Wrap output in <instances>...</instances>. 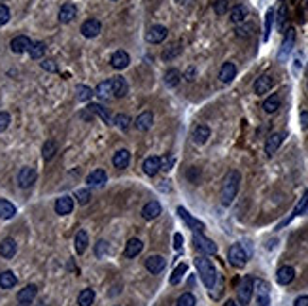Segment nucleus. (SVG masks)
<instances>
[{"label": "nucleus", "instance_id": "1", "mask_svg": "<svg viewBox=\"0 0 308 306\" xmlns=\"http://www.w3.org/2000/svg\"><path fill=\"white\" fill-rule=\"evenodd\" d=\"M240 172L239 170H231L225 180H223V187H222V204L223 206H231L233 201L237 199L240 189Z\"/></svg>", "mask_w": 308, "mask_h": 306}, {"label": "nucleus", "instance_id": "2", "mask_svg": "<svg viewBox=\"0 0 308 306\" xmlns=\"http://www.w3.org/2000/svg\"><path fill=\"white\" fill-rule=\"evenodd\" d=\"M195 267H197V272L201 274V280L206 289H214V286L218 284V271L212 265V261L206 259L205 255H199V257H195Z\"/></svg>", "mask_w": 308, "mask_h": 306}, {"label": "nucleus", "instance_id": "3", "mask_svg": "<svg viewBox=\"0 0 308 306\" xmlns=\"http://www.w3.org/2000/svg\"><path fill=\"white\" fill-rule=\"evenodd\" d=\"M254 295V278L252 276H244L240 282L239 289H237V297H239L240 306H248Z\"/></svg>", "mask_w": 308, "mask_h": 306}, {"label": "nucleus", "instance_id": "4", "mask_svg": "<svg viewBox=\"0 0 308 306\" xmlns=\"http://www.w3.org/2000/svg\"><path fill=\"white\" fill-rule=\"evenodd\" d=\"M254 295L259 306L271 305V288L265 280H254Z\"/></svg>", "mask_w": 308, "mask_h": 306}, {"label": "nucleus", "instance_id": "5", "mask_svg": "<svg viewBox=\"0 0 308 306\" xmlns=\"http://www.w3.org/2000/svg\"><path fill=\"white\" fill-rule=\"evenodd\" d=\"M229 263L233 265V267H237V269H242L246 263H248V254H246V250L242 248V244H233L231 248H229Z\"/></svg>", "mask_w": 308, "mask_h": 306}, {"label": "nucleus", "instance_id": "6", "mask_svg": "<svg viewBox=\"0 0 308 306\" xmlns=\"http://www.w3.org/2000/svg\"><path fill=\"white\" fill-rule=\"evenodd\" d=\"M193 242H195V248H197V250H201L205 255H216L218 254V246H216L210 238H206L203 233H195V235H193Z\"/></svg>", "mask_w": 308, "mask_h": 306}, {"label": "nucleus", "instance_id": "7", "mask_svg": "<svg viewBox=\"0 0 308 306\" xmlns=\"http://www.w3.org/2000/svg\"><path fill=\"white\" fill-rule=\"evenodd\" d=\"M167 36H169V29L167 27H163V25H154V27H150V31L146 33V42L148 44H161V42H165L167 40Z\"/></svg>", "mask_w": 308, "mask_h": 306}, {"label": "nucleus", "instance_id": "8", "mask_svg": "<svg viewBox=\"0 0 308 306\" xmlns=\"http://www.w3.org/2000/svg\"><path fill=\"white\" fill-rule=\"evenodd\" d=\"M178 216H180L182 220L186 221V225H188V227H191V229H193L195 233H203V231L206 229L205 223H203V221H199L197 218H193V216L189 214V212L186 210V208H184V206H178Z\"/></svg>", "mask_w": 308, "mask_h": 306}, {"label": "nucleus", "instance_id": "9", "mask_svg": "<svg viewBox=\"0 0 308 306\" xmlns=\"http://www.w3.org/2000/svg\"><path fill=\"white\" fill-rule=\"evenodd\" d=\"M36 170L31 169V167H23V169L19 170L17 174V184L19 187H23V189H29V187L33 186L36 182Z\"/></svg>", "mask_w": 308, "mask_h": 306}, {"label": "nucleus", "instance_id": "10", "mask_svg": "<svg viewBox=\"0 0 308 306\" xmlns=\"http://www.w3.org/2000/svg\"><path fill=\"white\" fill-rule=\"evenodd\" d=\"M110 85H112V95L114 99H123L127 93H129V84L123 76H116L110 80Z\"/></svg>", "mask_w": 308, "mask_h": 306}, {"label": "nucleus", "instance_id": "11", "mask_svg": "<svg viewBox=\"0 0 308 306\" xmlns=\"http://www.w3.org/2000/svg\"><path fill=\"white\" fill-rule=\"evenodd\" d=\"M82 34L86 36V38H97L101 31H103V25H101V21L99 19H95V17H91V19H87L86 23L82 25Z\"/></svg>", "mask_w": 308, "mask_h": 306}, {"label": "nucleus", "instance_id": "12", "mask_svg": "<svg viewBox=\"0 0 308 306\" xmlns=\"http://www.w3.org/2000/svg\"><path fill=\"white\" fill-rule=\"evenodd\" d=\"M284 138H286L284 133H274V135L269 136V138H267V142H265V153H267L269 157H273L274 153L278 152V148L282 146Z\"/></svg>", "mask_w": 308, "mask_h": 306}, {"label": "nucleus", "instance_id": "13", "mask_svg": "<svg viewBox=\"0 0 308 306\" xmlns=\"http://www.w3.org/2000/svg\"><path fill=\"white\" fill-rule=\"evenodd\" d=\"M167 267V259L163 255H152L146 259V269L152 274H161Z\"/></svg>", "mask_w": 308, "mask_h": 306}, {"label": "nucleus", "instance_id": "14", "mask_svg": "<svg viewBox=\"0 0 308 306\" xmlns=\"http://www.w3.org/2000/svg\"><path fill=\"white\" fill-rule=\"evenodd\" d=\"M274 85V78L271 74H263L261 78H257L256 84H254V91H256V95H265V93H269L271 89H273Z\"/></svg>", "mask_w": 308, "mask_h": 306}, {"label": "nucleus", "instance_id": "15", "mask_svg": "<svg viewBox=\"0 0 308 306\" xmlns=\"http://www.w3.org/2000/svg\"><path fill=\"white\" fill-rule=\"evenodd\" d=\"M72 210H74V199H72V197L65 195V197H59V199H57L55 212H57L59 216H68V214H72Z\"/></svg>", "mask_w": 308, "mask_h": 306}, {"label": "nucleus", "instance_id": "16", "mask_svg": "<svg viewBox=\"0 0 308 306\" xmlns=\"http://www.w3.org/2000/svg\"><path fill=\"white\" fill-rule=\"evenodd\" d=\"M31 46H33V42H31V38H29V36H16V38L10 42L12 51H14V53H17V55L25 53V51H29L31 50Z\"/></svg>", "mask_w": 308, "mask_h": 306}, {"label": "nucleus", "instance_id": "17", "mask_svg": "<svg viewBox=\"0 0 308 306\" xmlns=\"http://www.w3.org/2000/svg\"><path fill=\"white\" fill-rule=\"evenodd\" d=\"M87 186L89 187H103L106 182H108V174H106V170L103 169H97L93 170L89 176H87Z\"/></svg>", "mask_w": 308, "mask_h": 306}, {"label": "nucleus", "instance_id": "18", "mask_svg": "<svg viewBox=\"0 0 308 306\" xmlns=\"http://www.w3.org/2000/svg\"><path fill=\"white\" fill-rule=\"evenodd\" d=\"M76 16H78V8H76V4H72V2L65 4V6L59 10V21H61L63 25L72 23V21L76 19Z\"/></svg>", "mask_w": 308, "mask_h": 306}, {"label": "nucleus", "instance_id": "19", "mask_svg": "<svg viewBox=\"0 0 308 306\" xmlns=\"http://www.w3.org/2000/svg\"><path fill=\"white\" fill-rule=\"evenodd\" d=\"M38 295V288L36 286H27V288H23L21 291L17 293V301H19V305H23V306H29L33 301H34V297Z\"/></svg>", "mask_w": 308, "mask_h": 306}, {"label": "nucleus", "instance_id": "20", "mask_svg": "<svg viewBox=\"0 0 308 306\" xmlns=\"http://www.w3.org/2000/svg\"><path fill=\"white\" fill-rule=\"evenodd\" d=\"M295 280V269L293 267H280L278 272H276V282L280 284V286H290L291 282Z\"/></svg>", "mask_w": 308, "mask_h": 306}, {"label": "nucleus", "instance_id": "21", "mask_svg": "<svg viewBox=\"0 0 308 306\" xmlns=\"http://www.w3.org/2000/svg\"><path fill=\"white\" fill-rule=\"evenodd\" d=\"M161 212H163L161 203H157V201H150V203L142 208V218H144V220H148V221H152V220H155L157 216H161Z\"/></svg>", "mask_w": 308, "mask_h": 306}, {"label": "nucleus", "instance_id": "22", "mask_svg": "<svg viewBox=\"0 0 308 306\" xmlns=\"http://www.w3.org/2000/svg\"><path fill=\"white\" fill-rule=\"evenodd\" d=\"M152 125H154V114H152V112H142V114L135 119V127H137L140 133L150 131Z\"/></svg>", "mask_w": 308, "mask_h": 306}, {"label": "nucleus", "instance_id": "23", "mask_svg": "<svg viewBox=\"0 0 308 306\" xmlns=\"http://www.w3.org/2000/svg\"><path fill=\"white\" fill-rule=\"evenodd\" d=\"M16 254H17V244H16V240H14V238H4V240L0 242V255H2L4 259H12Z\"/></svg>", "mask_w": 308, "mask_h": 306}, {"label": "nucleus", "instance_id": "24", "mask_svg": "<svg viewBox=\"0 0 308 306\" xmlns=\"http://www.w3.org/2000/svg\"><path fill=\"white\" fill-rule=\"evenodd\" d=\"M129 163H131V152L129 150H120V152L114 153V157H112V165L120 170L127 169Z\"/></svg>", "mask_w": 308, "mask_h": 306}, {"label": "nucleus", "instance_id": "25", "mask_svg": "<svg viewBox=\"0 0 308 306\" xmlns=\"http://www.w3.org/2000/svg\"><path fill=\"white\" fill-rule=\"evenodd\" d=\"M110 63H112V67L118 68V70H123V68L129 67V63H131V57H129V53L127 51H116L114 55H112V59H110Z\"/></svg>", "mask_w": 308, "mask_h": 306}, {"label": "nucleus", "instance_id": "26", "mask_svg": "<svg viewBox=\"0 0 308 306\" xmlns=\"http://www.w3.org/2000/svg\"><path fill=\"white\" fill-rule=\"evenodd\" d=\"M248 8L244 6V4H239V6H235L233 10H231V14H229V19L235 23V25H242V23H246V19H248Z\"/></svg>", "mask_w": 308, "mask_h": 306}, {"label": "nucleus", "instance_id": "27", "mask_svg": "<svg viewBox=\"0 0 308 306\" xmlns=\"http://www.w3.org/2000/svg\"><path fill=\"white\" fill-rule=\"evenodd\" d=\"M142 170L146 176H155L161 170V157H148L142 163Z\"/></svg>", "mask_w": 308, "mask_h": 306}, {"label": "nucleus", "instance_id": "28", "mask_svg": "<svg viewBox=\"0 0 308 306\" xmlns=\"http://www.w3.org/2000/svg\"><path fill=\"white\" fill-rule=\"evenodd\" d=\"M208 138H210V127L208 125H197L193 129V142L195 144L203 146V144L208 142Z\"/></svg>", "mask_w": 308, "mask_h": 306}, {"label": "nucleus", "instance_id": "29", "mask_svg": "<svg viewBox=\"0 0 308 306\" xmlns=\"http://www.w3.org/2000/svg\"><path fill=\"white\" fill-rule=\"evenodd\" d=\"M235 78H237V67H235V63H225L222 67V70H220V82L231 84Z\"/></svg>", "mask_w": 308, "mask_h": 306}, {"label": "nucleus", "instance_id": "30", "mask_svg": "<svg viewBox=\"0 0 308 306\" xmlns=\"http://www.w3.org/2000/svg\"><path fill=\"white\" fill-rule=\"evenodd\" d=\"M142 248H144L142 240H138V238H131V240L127 242V246H125V257H127V259L137 257V255L142 252Z\"/></svg>", "mask_w": 308, "mask_h": 306}, {"label": "nucleus", "instance_id": "31", "mask_svg": "<svg viewBox=\"0 0 308 306\" xmlns=\"http://www.w3.org/2000/svg\"><path fill=\"white\" fill-rule=\"evenodd\" d=\"M95 95H97L99 99H103V101H112V99H114V95H112V85H110V80L101 82V84L97 85Z\"/></svg>", "mask_w": 308, "mask_h": 306}, {"label": "nucleus", "instance_id": "32", "mask_svg": "<svg viewBox=\"0 0 308 306\" xmlns=\"http://www.w3.org/2000/svg\"><path fill=\"white\" fill-rule=\"evenodd\" d=\"M180 82H182V72L178 68H169L165 72V85L167 87H178Z\"/></svg>", "mask_w": 308, "mask_h": 306}, {"label": "nucleus", "instance_id": "33", "mask_svg": "<svg viewBox=\"0 0 308 306\" xmlns=\"http://www.w3.org/2000/svg\"><path fill=\"white\" fill-rule=\"evenodd\" d=\"M16 214H17V210H16L14 204L10 203V201L0 199V220H12Z\"/></svg>", "mask_w": 308, "mask_h": 306}, {"label": "nucleus", "instance_id": "34", "mask_svg": "<svg viewBox=\"0 0 308 306\" xmlns=\"http://www.w3.org/2000/svg\"><path fill=\"white\" fill-rule=\"evenodd\" d=\"M74 244H76V252L82 255L86 254L87 246H89V237H87V233L82 229V231H78L76 233V238H74Z\"/></svg>", "mask_w": 308, "mask_h": 306}, {"label": "nucleus", "instance_id": "35", "mask_svg": "<svg viewBox=\"0 0 308 306\" xmlns=\"http://www.w3.org/2000/svg\"><path fill=\"white\" fill-rule=\"evenodd\" d=\"M16 284H17V278H16V274L12 271H4L0 272V288L2 289H12L16 288Z\"/></svg>", "mask_w": 308, "mask_h": 306}, {"label": "nucleus", "instance_id": "36", "mask_svg": "<svg viewBox=\"0 0 308 306\" xmlns=\"http://www.w3.org/2000/svg\"><path fill=\"white\" fill-rule=\"evenodd\" d=\"M293 42H295V31L290 29L286 38H284V44H282V50H280V59H286L290 55V51L293 50Z\"/></svg>", "mask_w": 308, "mask_h": 306}, {"label": "nucleus", "instance_id": "37", "mask_svg": "<svg viewBox=\"0 0 308 306\" xmlns=\"http://www.w3.org/2000/svg\"><path fill=\"white\" fill-rule=\"evenodd\" d=\"M89 110L95 114V116H99V118L103 119L106 125H114V119L110 118V114H108V110L101 106V104H89Z\"/></svg>", "mask_w": 308, "mask_h": 306}, {"label": "nucleus", "instance_id": "38", "mask_svg": "<svg viewBox=\"0 0 308 306\" xmlns=\"http://www.w3.org/2000/svg\"><path fill=\"white\" fill-rule=\"evenodd\" d=\"M280 102H282L280 95L274 93V95H271V97H267V101L263 102V110H265L267 114H274V112L280 108Z\"/></svg>", "mask_w": 308, "mask_h": 306}, {"label": "nucleus", "instance_id": "39", "mask_svg": "<svg viewBox=\"0 0 308 306\" xmlns=\"http://www.w3.org/2000/svg\"><path fill=\"white\" fill-rule=\"evenodd\" d=\"M55 153H57V142L55 140L44 142V146H42V157H44V161H51L53 157H55Z\"/></svg>", "mask_w": 308, "mask_h": 306}, {"label": "nucleus", "instance_id": "40", "mask_svg": "<svg viewBox=\"0 0 308 306\" xmlns=\"http://www.w3.org/2000/svg\"><path fill=\"white\" fill-rule=\"evenodd\" d=\"M95 303V291L93 289H84L78 295V306H91Z\"/></svg>", "mask_w": 308, "mask_h": 306}, {"label": "nucleus", "instance_id": "41", "mask_svg": "<svg viewBox=\"0 0 308 306\" xmlns=\"http://www.w3.org/2000/svg\"><path fill=\"white\" fill-rule=\"evenodd\" d=\"M76 93H78V101H82V102L91 101L93 95H95V91H93L89 85H84V84H80L76 87Z\"/></svg>", "mask_w": 308, "mask_h": 306}, {"label": "nucleus", "instance_id": "42", "mask_svg": "<svg viewBox=\"0 0 308 306\" xmlns=\"http://www.w3.org/2000/svg\"><path fill=\"white\" fill-rule=\"evenodd\" d=\"M186 272H188V265H186V263H180V265L174 269V272H172V276H171V284H172V286L180 284Z\"/></svg>", "mask_w": 308, "mask_h": 306}, {"label": "nucleus", "instance_id": "43", "mask_svg": "<svg viewBox=\"0 0 308 306\" xmlns=\"http://www.w3.org/2000/svg\"><path fill=\"white\" fill-rule=\"evenodd\" d=\"M308 208V191H305V195L299 199V203H297V206H295V210H293V216L291 218H295V216H301V214H305ZM290 218V221H291Z\"/></svg>", "mask_w": 308, "mask_h": 306}, {"label": "nucleus", "instance_id": "44", "mask_svg": "<svg viewBox=\"0 0 308 306\" xmlns=\"http://www.w3.org/2000/svg\"><path fill=\"white\" fill-rule=\"evenodd\" d=\"M44 53H46V44H44V42H34V44L31 46V50H29V55H31L33 59H42Z\"/></svg>", "mask_w": 308, "mask_h": 306}, {"label": "nucleus", "instance_id": "45", "mask_svg": "<svg viewBox=\"0 0 308 306\" xmlns=\"http://www.w3.org/2000/svg\"><path fill=\"white\" fill-rule=\"evenodd\" d=\"M180 53H182V48H180L178 44H172V46H169L167 50L163 51V59H165V61H172V59H176Z\"/></svg>", "mask_w": 308, "mask_h": 306}, {"label": "nucleus", "instance_id": "46", "mask_svg": "<svg viewBox=\"0 0 308 306\" xmlns=\"http://www.w3.org/2000/svg\"><path fill=\"white\" fill-rule=\"evenodd\" d=\"M114 125L120 127L121 131H129V127H131V118L125 116V114H118V116L114 118Z\"/></svg>", "mask_w": 308, "mask_h": 306}, {"label": "nucleus", "instance_id": "47", "mask_svg": "<svg viewBox=\"0 0 308 306\" xmlns=\"http://www.w3.org/2000/svg\"><path fill=\"white\" fill-rule=\"evenodd\" d=\"M195 305H197V299H195V295H191V293L180 295L178 301H176V306H195Z\"/></svg>", "mask_w": 308, "mask_h": 306}, {"label": "nucleus", "instance_id": "48", "mask_svg": "<svg viewBox=\"0 0 308 306\" xmlns=\"http://www.w3.org/2000/svg\"><path fill=\"white\" fill-rule=\"evenodd\" d=\"M273 23H274V12L269 10V12H267V17H265V34H263V40H269L271 31H273Z\"/></svg>", "mask_w": 308, "mask_h": 306}, {"label": "nucleus", "instance_id": "49", "mask_svg": "<svg viewBox=\"0 0 308 306\" xmlns=\"http://www.w3.org/2000/svg\"><path fill=\"white\" fill-rule=\"evenodd\" d=\"M229 12V0H216L214 2V14L216 16H225Z\"/></svg>", "mask_w": 308, "mask_h": 306}, {"label": "nucleus", "instance_id": "50", "mask_svg": "<svg viewBox=\"0 0 308 306\" xmlns=\"http://www.w3.org/2000/svg\"><path fill=\"white\" fill-rule=\"evenodd\" d=\"M176 165V157L172 155V153H167L165 157H161V170H165V172H169Z\"/></svg>", "mask_w": 308, "mask_h": 306}, {"label": "nucleus", "instance_id": "51", "mask_svg": "<svg viewBox=\"0 0 308 306\" xmlns=\"http://www.w3.org/2000/svg\"><path fill=\"white\" fill-rule=\"evenodd\" d=\"M252 33H254V25H250V23H242V25L237 27V36L246 38V36H250Z\"/></svg>", "mask_w": 308, "mask_h": 306}, {"label": "nucleus", "instance_id": "52", "mask_svg": "<svg viewBox=\"0 0 308 306\" xmlns=\"http://www.w3.org/2000/svg\"><path fill=\"white\" fill-rule=\"evenodd\" d=\"M76 199H78L80 204H87L91 201V191L89 189H78L76 191Z\"/></svg>", "mask_w": 308, "mask_h": 306}, {"label": "nucleus", "instance_id": "53", "mask_svg": "<svg viewBox=\"0 0 308 306\" xmlns=\"http://www.w3.org/2000/svg\"><path fill=\"white\" fill-rule=\"evenodd\" d=\"M106 254H108V242L99 240V242H97V248H95V255L101 259V257H104Z\"/></svg>", "mask_w": 308, "mask_h": 306}, {"label": "nucleus", "instance_id": "54", "mask_svg": "<svg viewBox=\"0 0 308 306\" xmlns=\"http://www.w3.org/2000/svg\"><path fill=\"white\" fill-rule=\"evenodd\" d=\"M8 21H10V8L0 4V27H4Z\"/></svg>", "mask_w": 308, "mask_h": 306}, {"label": "nucleus", "instance_id": "55", "mask_svg": "<svg viewBox=\"0 0 308 306\" xmlns=\"http://www.w3.org/2000/svg\"><path fill=\"white\" fill-rule=\"evenodd\" d=\"M10 121H12L10 114H6V112H0V133H4V131L10 127Z\"/></svg>", "mask_w": 308, "mask_h": 306}, {"label": "nucleus", "instance_id": "56", "mask_svg": "<svg viewBox=\"0 0 308 306\" xmlns=\"http://www.w3.org/2000/svg\"><path fill=\"white\" fill-rule=\"evenodd\" d=\"M42 68L44 70H50V72H57V65L50 61V59H46V61H42Z\"/></svg>", "mask_w": 308, "mask_h": 306}, {"label": "nucleus", "instance_id": "57", "mask_svg": "<svg viewBox=\"0 0 308 306\" xmlns=\"http://www.w3.org/2000/svg\"><path fill=\"white\" fill-rule=\"evenodd\" d=\"M182 246H184V237L180 233H176L174 235V250H182Z\"/></svg>", "mask_w": 308, "mask_h": 306}, {"label": "nucleus", "instance_id": "58", "mask_svg": "<svg viewBox=\"0 0 308 306\" xmlns=\"http://www.w3.org/2000/svg\"><path fill=\"white\" fill-rule=\"evenodd\" d=\"M293 306H308V295H301V297H297L295 299V303Z\"/></svg>", "mask_w": 308, "mask_h": 306}, {"label": "nucleus", "instance_id": "59", "mask_svg": "<svg viewBox=\"0 0 308 306\" xmlns=\"http://www.w3.org/2000/svg\"><path fill=\"white\" fill-rule=\"evenodd\" d=\"M301 127H303V129H308V112H303V114H301Z\"/></svg>", "mask_w": 308, "mask_h": 306}, {"label": "nucleus", "instance_id": "60", "mask_svg": "<svg viewBox=\"0 0 308 306\" xmlns=\"http://www.w3.org/2000/svg\"><path fill=\"white\" fill-rule=\"evenodd\" d=\"M284 19H286V8H280V17H278V23H280V29L284 25Z\"/></svg>", "mask_w": 308, "mask_h": 306}, {"label": "nucleus", "instance_id": "61", "mask_svg": "<svg viewBox=\"0 0 308 306\" xmlns=\"http://www.w3.org/2000/svg\"><path fill=\"white\" fill-rule=\"evenodd\" d=\"M193 76H195V68H189L188 74H186V80H188V82H191V80H195Z\"/></svg>", "mask_w": 308, "mask_h": 306}, {"label": "nucleus", "instance_id": "62", "mask_svg": "<svg viewBox=\"0 0 308 306\" xmlns=\"http://www.w3.org/2000/svg\"><path fill=\"white\" fill-rule=\"evenodd\" d=\"M223 306H237V303H235V301H227Z\"/></svg>", "mask_w": 308, "mask_h": 306}]
</instances>
